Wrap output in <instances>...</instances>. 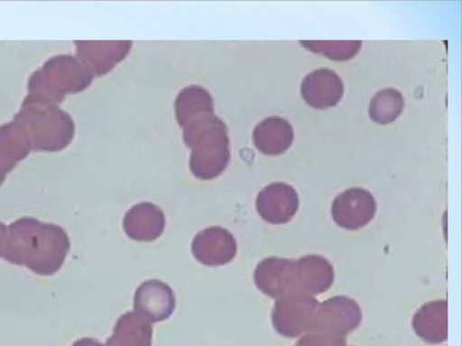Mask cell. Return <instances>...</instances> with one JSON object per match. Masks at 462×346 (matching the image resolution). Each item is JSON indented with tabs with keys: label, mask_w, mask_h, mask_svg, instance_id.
<instances>
[{
	"label": "cell",
	"mask_w": 462,
	"mask_h": 346,
	"mask_svg": "<svg viewBox=\"0 0 462 346\" xmlns=\"http://www.w3.org/2000/svg\"><path fill=\"white\" fill-rule=\"evenodd\" d=\"M340 78L331 70L319 69L307 76L302 83V96L315 107L335 105L342 96Z\"/></svg>",
	"instance_id": "cell-1"
},
{
	"label": "cell",
	"mask_w": 462,
	"mask_h": 346,
	"mask_svg": "<svg viewBox=\"0 0 462 346\" xmlns=\"http://www.w3.org/2000/svg\"><path fill=\"white\" fill-rule=\"evenodd\" d=\"M402 106V96L399 92L393 89L381 91L372 100L371 117L380 123H385L398 116Z\"/></svg>",
	"instance_id": "cell-2"
}]
</instances>
